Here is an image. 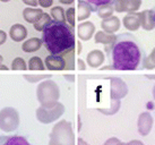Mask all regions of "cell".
I'll return each mask as SVG.
<instances>
[{"label": "cell", "instance_id": "cell-1", "mask_svg": "<svg viewBox=\"0 0 155 145\" xmlns=\"http://www.w3.org/2000/svg\"><path fill=\"white\" fill-rule=\"evenodd\" d=\"M114 70H136L142 67L144 53L137 39L130 33L117 35V41L110 51Z\"/></svg>", "mask_w": 155, "mask_h": 145}, {"label": "cell", "instance_id": "cell-2", "mask_svg": "<svg viewBox=\"0 0 155 145\" xmlns=\"http://www.w3.org/2000/svg\"><path fill=\"white\" fill-rule=\"evenodd\" d=\"M44 47L51 55L61 56L76 48L73 27L68 23H61L52 19L42 32Z\"/></svg>", "mask_w": 155, "mask_h": 145}, {"label": "cell", "instance_id": "cell-3", "mask_svg": "<svg viewBox=\"0 0 155 145\" xmlns=\"http://www.w3.org/2000/svg\"><path fill=\"white\" fill-rule=\"evenodd\" d=\"M36 98L41 107L52 108L54 107L60 98V90L56 82L47 79L41 82L36 87Z\"/></svg>", "mask_w": 155, "mask_h": 145}, {"label": "cell", "instance_id": "cell-4", "mask_svg": "<svg viewBox=\"0 0 155 145\" xmlns=\"http://www.w3.org/2000/svg\"><path fill=\"white\" fill-rule=\"evenodd\" d=\"M49 145H75V134L69 121L60 120L52 127Z\"/></svg>", "mask_w": 155, "mask_h": 145}, {"label": "cell", "instance_id": "cell-5", "mask_svg": "<svg viewBox=\"0 0 155 145\" xmlns=\"http://www.w3.org/2000/svg\"><path fill=\"white\" fill-rule=\"evenodd\" d=\"M19 126V113L15 108L7 107L0 110V129L10 133L16 130Z\"/></svg>", "mask_w": 155, "mask_h": 145}, {"label": "cell", "instance_id": "cell-6", "mask_svg": "<svg viewBox=\"0 0 155 145\" xmlns=\"http://www.w3.org/2000/svg\"><path fill=\"white\" fill-rule=\"evenodd\" d=\"M65 112V106L62 103L58 102L52 108L39 107L35 111L36 119L42 124H51L60 118Z\"/></svg>", "mask_w": 155, "mask_h": 145}, {"label": "cell", "instance_id": "cell-7", "mask_svg": "<svg viewBox=\"0 0 155 145\" xmlns=\"http://www.w3.org/2000/svg\"><path fill=\"white\" fill-rule=\"evenodd\" d=\"M128 94V86L120 77H112L110 79V98L121 100Z\"/></svg>", "mask_w": 155, "mask_h": 145}, {"label": "cell", "instance_id": "cell-8", "mask_svg": "<svg viewBox=\"0 0 155 145\" xmlns=\"http://www.w3.org/2000/svg\"><path fill=\"white\" fill-rule=\"evenodd\" d=\"M112 6L118 13H136L142 6V0H114Z\"/></svg>", "mask_w": 155, "mask_h": 145}, {"label": "cell", "instance_id": "cell-9", "mask_svg": "<svg viewBox=\"0 0 155 145\" xmlns=\"http://www.w3.org/2000/svg\"><path fill=\"white\" fill-rule=\"evenodd\" d=\"M153 117L150 112H143L139 115L138 117V121H137V128H138V133L142 135V136H147L152 130V127H153Z\"/></svg>", "mask_w": 155, "mask_h": 145}, {"label": "cell", "instance_id": "cell-10", "mask_svg": "<svg viewBox=\"0 0 155 145\" xmlns=\"http://www.w3.org/2000/svg\"><path fill=\"white\" fill-rule=\"evenodd\" d=\"M94 41H95V43H101V44H103L104 47H105V51H107V53L109 55L117 41V35L107 33V32H104V31H100V32H97V33L95 34Z\"/></svg>", "mask_w": 155, "mask_h": 145}, {"label": "cell", "instance_id": "cell-11", "mask_svg": "<svg viewBox=\"0 0 155 145\" xmlns=\"http://www.w3.org/2000/svg\"><path fill=\"white\" fill-rule=\"evenodd\" d=\"M95 33V25L92 22H83L77 27V35L82 41H88Z\"/></svg>", "mask_w": 155, "mask_h": 145}, {"label": "cell", "instance_id": "cell-12", "mask_svg": "<svg viewBox=\"0 0 155 145\" xmlns=\"http://www.w3.org/2000/svg\"><path fill=\"white\" fill-rule=\"evenodd\" d=\"M139 18H140V27L145 31H152L155 29V19H154V10L152 9H145L140 12Z\"/></svg>", "mask_w": 155, "mask_h": 145}, {"label": "cell", "instance_id": "cell-13", "mask_svg": "<svg viewBox=\"0 0 155 145\" xmlns=\"http://www.w3.org/2000/svg\"><path fill=\"white\" fill-rule=\"evenodd\" d=\"M44 64H45V68H48L49 70H65L66 69L65 59L61 56H48L44 60Z\"/></svg>", "mask_w": 155, "mask_h": 145}, {"label": "cell", "instance_id": "cell-14", "mask_svg": "<svg viewBox=\"0 0 155 145\" xmlns=\"http://www.w3.org/2000/svg\"><path fill=\"white\" fill-rule=\"evenodd\" d=\"M104 60H105V56L101 50H92V51L87 55L86 62L87 65L92 67V68H99L102 66V64H104Z\"/></svg>", "mask_w": 155, "mask_h": 145}, {"label": "cell", "instance_id": "cell-15", "mask_svg": "<svg viewBox=\"0 0 155 145\" xmlns=\"http://www.w3.org/2000/svg\"><path fill=\"white\" fill-rule=\"evenodd\" d=\"M122 24L128 31H137L140 27V18L138 13H130L122 18Z\"/></svg>", "mask_w": 155, "mask_h": 145}, {"label": "cell", "instance_id": "cell-16", "mask_svg": "<svg viewBox=\"0 0 155 145\" xmlns=\"http://www.w3.org/2000/svg\"><path fill=\"white\" fill-rule=\"evenodd\" d=\"M121 22L117 16H111V17L103 19L101 23V27L104 32L110 33V34H114L117 31L120 29Z\"/></svg>", "mask_w": 155, "mask_h": 145}, {"label": "cell", "instance_id": "cell-17", "mask_svg": "<svg viewBox=\"0 0 155 145\" xmlns=\"http://www.w3.org/2000/svg\"><path fill=\"white\" fill-rule=\"evenodd\" d=\"M9 36L15 42H21L27 36V30L22 24H14L9 30Z\"/></svg>", "mask_w": 155, "mask_h": 145}, {"label": "cell", "instance_id": "cell-18", "mask_svg": "<svg viewBox=\"0 0 155 145\" xmlns=\"http://www.w3.org/2000/svg\"><path fill=\"white\" fill-rule=\"evenodd\" d=\"M43 10L38 8H30L27 7L23 10V18L25 19L27 23L31 24H35L36 22H39L41 17L43 16Z\"/></svg>", "mask_w": 155, "mask_h": 145}, {"label": "cell", "instance_id": "cell-19", "mask_svg": "<svg viewBox=\"0 0 155 145\" xmlns=\"http://www.w3.org/2000/svg\"><path fill=\"white\" fill-rule=\"evenodd\" d=\"M0 145H31V143L21 135H2L0 136Z\"/></svg>", "mask_w": 155, "mask_h": 145}, {"label": "cell", "instance_id": "cell-20", "mask_svg": "<svg viewBox=\"0 0 155 145\" xmlns=\"http://www.w3.org/2000/svg\"><path fill=\"white\" fill-rule=\"evenodd\" d=\"M93 12V8L88 2L84 1V0H81L78 1V6H77V19L79 22H83L87 19V18L91 16V13Z\"/></svg>", "mask_w": 155, "mask_h": 145}, {"label": "cell", "instance_id": "cell-21", "mask_svg": "<svg viewBox=\"0 0 155 145\" xmlns=\"http://www.w3.org/2000/svg\"><path fill=\"white\" fill-rule=\"evenodd\" d=\"M42 44H43V40L42 39L31 38L23 43L22 49L23 51L31 53V52H35L38 51V50H40V48L42 47Z\"/></svg>", "mask_w": 155, "mask_h": 145}, {"label": "cell", "instance_id": "cell-22", "mask_svg": "<svg viewBox=\"0 0 155 145\" xmlns=\"http://www.w3.org/2000/svg\"><path fill=\"white\" fill-rule=\"evenodd\" d=\"M75 48L69 50V51L62 53L61 57L65 59L66 62V70H74L75 69Z\"/></svg>", "mask_w": 155, "mask_h": 145}, {"label": "cell", "instance_id": "cell-23", "mask_svg": "<svg viewBox=\"0 0 155 145\" xmlns=\"http://www.w3.org/2000/svg\"><path fill=\"white\" fill-rule=\"evenodd\" d=\"M50 16L53 18V21L61 22V23H67L66 21V12L65 9L60 7V6H56L51 9L50 12Z\"/></svg>", "mask_w": 155, "mask_h": 145}, {"label": "cell", "instance_id": "cell-24", "mask_svg": "<svg viewBox=\"0 0 155 145\" xmlns=\"http://www.w3.org/2000/svg\"><path fill=\"white\" fill-rule=\"evenodd\" d=\"M113 12H114V8L112 5H103V6H100L97 8L96 14L100 18L107 19V18L113 16Z\"/></svg>", "mask_w": 155, "mask_h": 145}, {"label": "cell", "instance_id": "cell-25", "mask_svg": "<svg viewBox=\"0 0 155 145\" xmlns=\"http://www.w3.org/2000/svg\"><path fill=\"white\" fill-rule=\"evenodd\" d=\"M120 106H121L120 100H113V99H111V106H110L109 109H105V108H99L97 110H99L100 112H102L103 115L111 116V115L117 113V112L119 111Z\"/></svg>", "mask_w": 155, "mask_h": 145}, {"label": "cell", "instance_id": "cell-26", "mask_svg": "<svg viewBox=\"0 0 155 145\" xmlns=\"http://www.w3.org/2000/svg\"><path fill=\"white\" fill-rule=\"evenodd\" d=\"M142 67L145 69H148V70L155 69V48L152 50V52L150 55L146 56V57H144Z\"/></svg>", "mask_w": 155, "mask_h": 145}, {"label": "cell", "instance_id": "cell-27", "mask_svg": "<svg viewBox=\"0 0 155 145\" xmlns=\"http://www.w3.org/2000/svg\"><path fill=\"white\" fill-rule=\"evenodd\" d=\"M44 68H45V64L39 57H32L28 61V69L30 70H43Z\"/></svg>", "mask_w": 155, "mask_h": 145}, {"label": "cell", "instance_id": "cell-28", "mask_svg": "<svg viewBox=\"0 0 155 145\" xmlns=\"http://www.w3.org/2000/svg\"><path fill=\"white\" fill-rule=\"evenodd\" d=\"M51 21H52L51 16H50L48 13H44L43 16L41 17V19H40L39 22H36V23L34 24L35 31H38V32H43V30L47 27V25Z\"/></svg>", "mask_w": 155, "mask_h": 145}, {"label": "cell", "instance_id": "cell-29", "mask_svg": "<svg viewBox=\"0 0 155 145\" xmlns=\"http://www.w3.org/2000/svg\"><path fill=\"white\" fill-rule=\"evenodd\" d=\"M12 69L13 70H26V69H28V66L26 65L25 60L21 57H18V58H15L13 60Z\"/></svg>", "mask_w": 155, "mask_h": 145}, {"label": "cell", "instance_id": "cell-30", "mask_svg": "<svg viewBox=\"0 0 155 145\" xmlns=\"http://www.w3.org/2000/svg\"><path fill=\"white\" fill-rule=\"evenodd\" d=\"M84 1L88 2L92 6L93 12H96L100 6H103V5H113V2H114V0H84Z\"/></svg>", "mask_w": 155, "mask_h": 145}, {"label": "cell", "instance_id": "cell-31", "mask_svg": "<svg viewBox=\"0 0 155 145\" xmlns=\"http://www.w3.org/2000/svg\"><path fill=\"white\" fill-rule=\"evenodd\" d=\"M66 21L71 27H75L76 25V12L75 8H68L66 10Z\"/></svg>", "mask_w": 155, "mask_h": 145}, {"label": "cell", "instance_id": "cell-32", "mask_svg": "<svg viewBox=\"0 0 155 145\" xmlns=\"http://www.w3.org/2000/svg\"><path fill=\"white\" fill-rule=\"evenodd\" d=\"M48 75H25L24 78H25L27 82H30V83H38V82L42 81V79H48Z\"/></svg>", "mask_w": 155, "mask_h": 145}, {"label": "cell", "instance_id": "cell-33", "mask_svg": "<svg viewBox=\"0 0 155 145\" xmlns=\"http://www.w3.org/2000/svg\"><path fill=\"white\" fill-rule=\"evenodd\" d=\"M103 145H124V143L117 137H111V138H109L108 141L104 142Z\"/></svg>", "mask_w": 155, "mask_h": 145}, {"label": "cell", "instance_id": "cell-34", "mask_svg": "<svg viewBox=\"0 0 155 145\" xmlns=\"http://www.w3.org/2000/svg\"><path fill=\"white\" fill-rule=\"evenodd\" d=\"M38 1H39V5L42 8H49L53 4V0H38Z\"/></svg>", "mask_w": 155, "mask_h": 145}, {"label": "cell", "instance_id": "cell-35", "mask_svg": "<svg viewBox=\"0 0 155 145\" xmlns=\"http://www.w3.org/2000/svg\"><path fill=\"white\" fill-rule=\"evenodd\" d=\"M23 2L26 4L27 6H31V7H36L39 1L38 0H23Z\"/></svg>", "mask_w": 155, "mask_h": 145}, {"label": "cell", "instance_id": "cell-36", "mask_svg": "<svg viewBox=\"0 0 155 145\" xmlns=\"http://www.w3.org/2000/svg\"><path fill=\"white\" fill-rule=\"evenodd\" d=\"M77 65H78V69H79V70H85V69H86V65L84 62V60H82L81 58L77 59Z\"/></svg>", "mask_w": 155, "mask_h": 145}, {"label": "cell", "instance_id": "cell-37", "mask_svg": "<svg viewBox=\"0 0 155 145\" xmlns=\"http://www.w3.org/2000/svg\"><path fill=\"white\" fill-rule=\"evenodd\" d=\"M6 40H7V34H6V32L0 30V46L4 44V43L6 42Z\"/></svg>", "mask_w": 155, "mask_h": 145}, {"label": "cell", "instance_id": "cell-38", "mask_svg": "<svg viewBox=\"0 0 155 145\" xmlns=\"http://www.w3.org/2000/svg\"><path fill=\"white\" fill-rule=\"evenodd\" d=\"M124 145H145L142 141H138V140H134V141H130L128 143H124Z\"/></svg>", "mask_w": 155, "mask_h": 145}, {"label": "cell", "instance_id": "cell-39", "mask_svg": "<svg viewBox=\"0 0 155 145\" xmlns=\"http://www.w3.org/2000/svg\"><path fill=\"white\" fill-rule=\"evenodd\" d=\"M65 78L69 82H75V76L74 75H65Z\"/></svg>", "mask_w": 155, "mask_h": 145}, {"label": "cell", "instance_id": "cell-40", "mask_svg": "<svg viewBox=\"0 0 155 145\" xmlns=\"http://www.w3.org/2000/svg\"><path fill=\"white\" fill-rule=\"evenodd\" d=\"M77 145H90L88 143H86V142L84 141L83 138H78L77 140Z\"/></svg>", "mask_w": 155, "mask_h": 145}, {"label": "cell", "instance_id": "cell-41", "mask_svg": "<svg viewBox=\"0 0 155 145\" xmlns=\"http://www.w3.org/2000/svg\"><path fill=\"white\" fill-rule=\"evenodd\" d=\"M61 4H64V5H71L75 1V0H59Z\"/></svg>", "mask_w": 155, "mask_h": 145}, {"label": "cell", "instance_id": "cell-42", "mask_svg": "<svg viewBox=\"0 0 155 145\" xmlns=\"http://www.w3.org/2000/svg\"><path fill=\"white\" fill-rule=\"evenodd\" d=\"M81 51H82V44L81 42H77V53H81Z\"/></svg>", "mask_w": 155, "mask_h": 145}, {"label": "cell", "instance_id": "cell-43", "mask_svg": "<svg viewBox=\"0 0 155 145\" xmlns=\"http://www.w3.org/2000/svg\"><path fill=\"white\" fill-rule=\"evenodd\" d=\"M2 69H4V70H7V69H8V67H6L5 65H1V66H0V70H2Z\"/></svg>", "mask_w": 155, "mask_h": 145}, {"label": "cell", "instance_id": "cell-44", "mask_svg": "<svg viewBox=\"0 0 155 145\" xmlns=\"http://www.w3.org/2000/svg\"><path fill=\"white\" fill-rule=\"evenodd\" d=\"M146 77L150 78V79H155V75H153V76H152V75H146Z\"/></svg>", "mask_w": 155, "mask_h": 145}, {"label": "cell", "instance_id": "cell-45", "mask_svg": "<svg viewBox=\"0 0 155 145\" xmlns=\"http://www.w3.org/2000/svg\"><path fill=\"white\" fill-rule=\"evenodd\" d=\"M152 94H153V98H154V100H155V85L153 86V90H152Z\"/></svg>", "mask_w": 155, "mask_h": 145}, {"label": "cell", "instance_id": "cell-46", "mask_svg": "<svg viewBox=\"0 0 155 145\" xmlns=\"http://www.w3.org/2000/svg\"><path fill=\"white\" fill-rule=\"evenodd\" d=\"M2 61H4V58H2V56L0 55V66L2 65Z\"/></svg>", "mask_w": 155, "mask_h": 145}, {"label": "cell", "instance_id": "cell-47", "mask_svg": "<svg viewBox=\"0 0 155 145\" xmlns=\"http://www.w3.org/2000/svg\"><path fill=\"white\" fill-rule=\"evenodd\" d=\"M0 1H2V2H8V1H10V0H0Z\"/></svg>", "mask_w": 155, "mask_h": 145}, {"label": "cell", "instance_id": "cell-48", "mask_svg": "<svg viewBox=\"0 0 155 145\" xmlns=\"http://www.w3.org/2000/svg\"><path fill=\"white\" fill-rule=\"evenodd\" d=\"M154 19H155V9H154Z\"/></svg>", "mask_w": 155, "mask_h": 145}]
</instances>
